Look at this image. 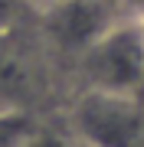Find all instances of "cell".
<instances>
[{
  "instance_id": "cell-1",
  "label": "cell",
  "mask_w": 144,
  "mask_h": 147,
  "mask_svg": "<svg viewBox=\"0 0 144 147\" xmlns=\"http://www.w3.org/2000/svg\"><path fill=\"white\" fill-rule=\"evenodd\" d=\"M85 88L141 95L144 92V23L118 16L92 46L75 59Z\"/></svg>"
},
{
  "instance_id": "cell-2",
  "label": "cell",
  "mask_w": 144,
  "mask_h": 147,
  "mask_svg": "<svg viewBox=\"0 0 144 147\" xmlns=\"http://www.w3.org/2000/svg\"><path fill=\"white\" fill-rule=\"evenodd\" d=\"M72 141L82 147H144L141 95L85 88L69 108Z\"/></svg>"
},
{
  "instance_id": "cell-3",
  "label": "cell",
  "mask_w": 144,
  "mask_h": 147,
  "mask_svg": "<svg viewBox=\"0 0 144 147\" xmlns=\"http://www.w3.org/2000/svg\"><path fill=\"white\" fill-rule=\"evenodd\" d=\"M121 16L115 0H59L39 10L46 42L62 56L79 59Z\"/></svg>"
},
{
  "instance_id": "cell-4",
  "label": "cell",
  "mask_w": 144,
  "mask_h": 147,
  "mask_svg": "<svg viewBox=\"0 0 144 147\" xmlns=\"http://www.w3.org/2000/svg\"><path fill=\"white\" fill-rule=\"evenodd\" d=\"M33 131L36 124L23 108H0V147H23Z\"/></svg>"
},
{
  "instance_id": "cell-5",
  "label": "cell",
  "mask_w": 144,
  "mask_h": 147,
  "mask_svg": "<svg viewBox=\"0 0 144 147\" xmlns=\"http://www.w3.org/2000/svg\"><path fill=\"white\" fill-rule=\"evenodd\" d=\"M23 147H75V141H72V134L66 137V134H56V131H33Z\"/></svg>"
},
{
  "instance_id": "cell-6",
  "label": "cell",
  "mask_w": 144,
  "mask_h": 147,
  "mask_svg": "<svg viewBox=\"0 0 144 147\" xmlns=\"http://www.w3.org/2000/svg\"><path fill=\"white\" fill-rule=\"evenodd\" d=\"M26 3V0H0V36L3 33H10L16 26V20H20V7Z\"/></svg>"
},
{
  "instance_id": "cell-7",
  "label": "cell",
  "mask_w": 144,
  "mask_h": 147,
  "mask_svg": "<svg viewBox=\"0 0 144 147\" xmlns=\"http://www.w3.org/2000/svg\"><path fill=\"white\" fill-rule=\"evenodd\" d=\"M118 10H121V16H138V20H144V0H115Z\"/></svg>"
},
{
  "instance_id": "cell-8",
  "label": "cell",
  "mask_w": 144,
  "mask_h": 147,
  "mask_svg": "<svg viewBox=\"0 0 144 147\" xmlns=\"http://www.w3.org/2000/svg\"><path fill=\"white\" fill-rule=\"evenodd\" d=\"M26 3H33L36 10H43V7H53V3H59V0H26Z\"/></svg>"
},
{
  "instance_id": "cell-9",
  "label": "cell",
  "mask_w": 144,
  "mask_h": 147,
  "mask_svg": "<svg viewBox=\"0 0 144 147\" xmlns=\"http://www.w3.org/2000/svg\"><path fill=\"white\" fill-rule=\"evenodd\" d=\"M141 101H144V92H141Z\"/></svg>"
},
{
  "instance_id": "cell-10",
  "label": "cell",
  "mask_w": 144,
  "mask_h": 147,
  "mask_svg": "<svg viewBox=\"0 0 144 147\" xmlns=\"http://www.w3.org/2000/svg\"><path fill=\"white\" fill-rule=\"evenodd\" d=\"M75 147H82V144H75Z\"/></svg>"
},
{
  "instance_id": "cell-11",
  "label": "cell",
  "mask_w": 144,
  "mask_h": 147,
  "mask_svg": "<svg viewBox=\"0 0 144 147\" xmlns=\"http://www.w3.org/2000/svg\"><path fill=\"white\" fill-rule=\"evenodd\" d=\"M141 23H144V20H141Z\"/></svg>"
}]
</instances>
